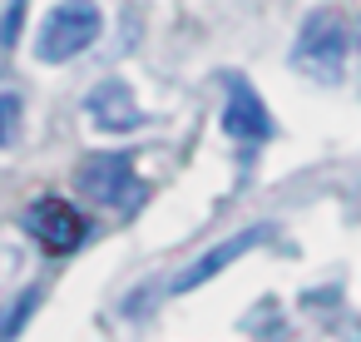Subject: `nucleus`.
<instances>
[{"label": "nucleus", "instance_id": "2", "mask_svg": "<svg viewBox=\"0 0 361 342\" xmlns=\"http://www.w3.org/2000/svg\"><path fill=\"white\" fill-rule=\"evenodd\" d=\"M346 25L336 11H317L307 16L297 45H292V65L307 75V80H322V85H336L341 70H346Z\"/></svg>", "mask_w": 361, "mask_h": 342}, {"label": "nucleus", "instance_id": "8", "mask_svg": "<svg viewBox=\"0 0 361 342\" xmlns=\"http://www.w3.org/2000/svg\"><path fill=\"white\" fill-rule=\"evenodd\" d=\"M16 124H20V100L16 95H0V149L16 139Z\"/></svg>", "mask_w": 361, "mask_h": 342}, {"label": "nucleus", "instance_id": "3", "mask_svg": "<svg viewBox=\"0 0 361 342\" xmlns=\"http://www.w3.org/2000/svg\"><path fill=\"white\" fill-rule=\"evenodd\" d=\"M80 194L104 204V208H134L144 199V184L134 179L129 154H90L80 164Z\"/></svg>", "mask_w": 361, "mask_h": 342}, {"label": "nucleus", "instance_id": "6", "mask_svg": "<svg viewBox=\"0 0 361 342\" xmlns=\"http://www.w3.org/2000/svg\"><path fill=\"white\" fill-rule=\"evenodd\" d=\"M267 233H272V228H243V233H233L228 243H218V248H208V253H203L198 263H188V268H183V273H178L173 283H169V293H188V288H203V283H208V278H218V273H223L228 263H238V258H243L247 248L267 243Z\"/></svg>", "mask_w": 361, "mask_h": 342}, {"label": "nucleus", "instance_id": "4", "mask_svg": "<svg viewBox=\"0 0 361 342\" xmlns=\"http://www.w3.org/2000/svg\"><path fill=\"white\" fill-rule=\"evenodd\" d=\"M25 228H30L35 243L50 248V253H75V248L85 243V233H90V223H85L65 199H40V204L25 213Z\"/></svg>", "mask_w": 361, "mask_h": 342}, {"label": "nucleus", "instance_id": "1", "mask_svg": "<svg viewBox=\"0 0 361 342\" xmlns=\"http://www.w3.org/2000/svg\"><path fill=\"white\" fill-rule=\"evenodd\" d=\"M99 30H104V16L94 0H60L35 30V55L50 65H65V60L85 55L99 40Z\"/></svg>", "mask_w": 361, "mask_h": 342}, {"label": "nucleus", "instance_id": "5", "mask_svg": "<svg viewBox=\"0 0 361 342\" xmlns=\"http://www.w3.org/2000/svg\"><path fill=\"white\" fill-rule=\"evenodd\" d=\"M223 129L243 144H262L272 139V114L267 105L257 100V90L243 80V75H228V110H223Z\"/></svg>", "mask_w": 361, "mask_h": 342}, {"label": "nucleus", "instance_id": "7", "mask_svg": "<svg viewBox=\"0 0 361 342\" xmlns=\"http://www.w3.org/2000/svg\"><path fill=\"white\" fill-rule=\"evenodd\" d=\"M85 110H90V119H94L99 129H109V134H124V129H139V124H144V110L134 105V95H129L124 80H99V85L90 90Z\"/></svg>", "mask_w": 361, "mask_h": 342}, {"label": "nucleus", "instance_id": "9", "mask_svg": "<svg viewBox=\"0 0 361 342\" xmlns=\"http://www.w3.org/2000/svg\"><path fill=\"white\" fill-rule=\"evenodd\" d=\"M35 302H40V293H25V297H20V302L11 307V317L0 322V337H11V332H16V327H20V322L30 317V307H35Z\"/></svg>", "mask_w": 361, "mask_h": 342}]
</instances>
